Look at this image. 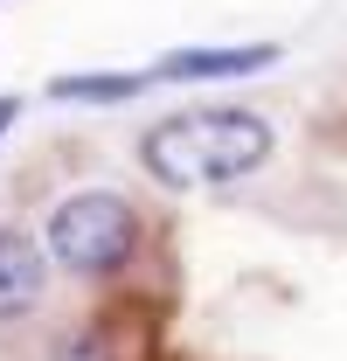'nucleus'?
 Returning a JSON list of instances; mask_svg holds the SVG:
<instances>
[{
  "label": "nucleus",
  "instance_id": "1",
  "mask_svg": "<svg viewBox=\"0 0 347 361\" xmlns=\"http://www.w3.org/2000/svg\"><path fill=\"white\" fill-rule=\"evenodd\" d=\"M278 153V133L264 111L209 104V111H167L139 133V167L160 188H229L257 174Z\"/></svg>",
  "mask_w": 347,
  "mask_h": 361
},
{
  "label": "nucleus",
  "instance_id": "2",
  "mask_svg": "<svg viewBox=\"0 0 347 361\" xmlns=\"http://www.w3.org/2000/svg\"><path fill=\"white\" fill-rule=\"evenodd\" d=\"M42 243H49V264L56 271H70L84 285H104L139 250V209L126 195H111V188H77V195H63L49 209Z\"/></svg>",
  "mask_w": 347,
  "mask_h": 361
},
{
  "label": "nucleus",
  "instance_id": "3",
  "mask_svg": "<svg viewBox=\"0 0 347 361\" xmlns=\"http://www.w3.org/2000/svg\"><path fill=\"white\" fill-rule=\"evenodd\" d=\"M285 63V42H188L153 56V84H243Z\"/></svg>",
  "mask_w": 347,
  "mask_h": 361
},
{
  "label": "nucleus",
  "instance_id": "4",
  "mask_svg": "<svg viewBox=\"0 0 347 361\" xmlns=\"http://www.w3.org/2000/svg\"><path fill=\"white\" fill-rule=\"evenodd\" d=\"M49 292V243H35L28 229H0V326L28 319Z\"/></svg>",
  "mask_w": 347,
  "mask_h": 361
},
{
  "label": "nucleus",
  "instance_id": "5",
  "mask_svg": "<svg viewBox=\"0 0 347 361\" xmlns=\"http://www.w3.org/2000/svg\"><path fill=\"white\" fill-rule=\"evenodd\" d=\"M146 90H160L153 70H63V77H49L56 104H132Z\"/></svg>",
  "mask_w": 347,
  "mask_h": 361
},
{
  "label": "nucleus",
  "instance_id": "6",
  "mask_svg": "<svg viewBox=\"0 0 347 361\" xmlns=\"http://www.w3.org/2000/svg\"><path fill=\"white\" fill-rule=\"evenodd\" d=\"M49 361H111V341L97 326H70V334L49 341Z\"/></svg>",
  "mask_w": 347,
  "mask_h": 361
},
{
  "label": "nucleus",
  "instance_id": "7",
  "mask_svg": "<svg viewBox=\"0 0 347 361\" xmlns=\"http://www.w3.org/2000/svg\"><path fill=\"white\" fill-rule=\"evenodd\" d=\"M14 118H21V90H0V139L14 133Z\"/></svg>",
  "mask_w": 347,
  "mask_h": 361
}]
</instances>
